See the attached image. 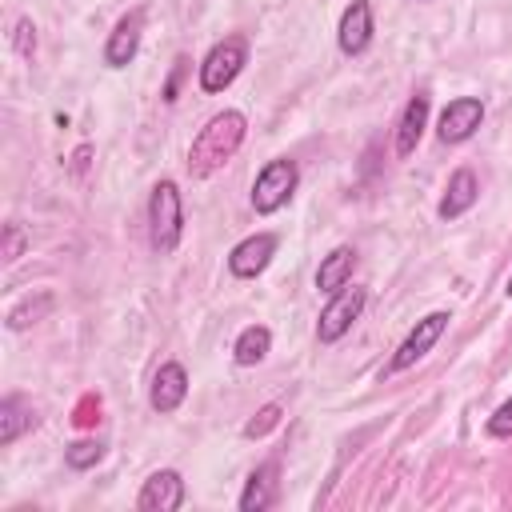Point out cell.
<instances>
[{
  "label": "cell",
  "mask_w": 512,
  "mask_h": 512,
  "mask_svg": "<svg viewBox=\"0 0 512 512\" xmlns=\"http://www.w3.org/2000/svg\"><path fill=\"white\" fill-rule=\"evenodd\" d=\"M16 52L20 56H32L36 52V24L24 16V20H16Z\"/></svg>",
  "instance_id": "obj_24"
},
{
  "label": "cell",
  "mask_w": 512,
  "mask_h": 512,
  "mask_svg": "<svg viewBox=\"0 0 512 512\" xmlns=\"http://www.w3.org/2000/svg\"><path fill=\"white\" fill-rule=\"evenodd\" d=\"M276 256V236L272 232H256V236H244L232 252H228V272L240 276V280H252L260 276Z\"/></svg>",
  "instance_id": "obj_10"
},
{
  "label": "cell",
  "mask_w": 512,
  "mask_h": 512,
  "mask_svg": "<svg viewBox=\"0 0 512 512\" xmlns=\"http://www.w3.org/2000/svg\"><path fill=\"white\" fill-rule=\"evenodd\" d=\"M336 44H340L344 56H360V52L372 44V4H368V0H352V4L340 12Z\"/></svg>",
  "instance_id": "obj_11"
},
{
  "label": "cell",
  "mask_w": 512,
  "mask_h": 512,
  "mask_svg": "<svg viewBox=\"0 0 512 512\" xmlns=\"http://www.w3.org/2000/svg\"><path fill=\"white\" fill-rule=\"evenodd\" d=\"M24 244H28L24 228L20 224H4V264H16L24 256Z\"/></svg>",
  "instance_id": "obj_22"
},
{
  "label": "cell",
  "mask_w": 512,
  "mask_h": 512,
  "mask_svg": "<svg viewBox=\"0 0 512 512\" xmlns=\"http://www.w3.org/2000/svg\"><path fill=\"white\" fill-rule=\"evenodd\" d=\"M100 460H104V444H100V440H76V444L64 448V464L76 468V472H88V468H96Z\"/></svg>",
  "instance_id": "obj_19"
},
{
  "label": "cell",
  "mask_w": 512,
  "mask_h": 512,
  "mask_svg": "<svg viewBox=\"0 0 512 512\" xmlns=\"http://www.w3.org/2000/svg\"><path fill=\"white\" fill-rule=\"evenodd\" d=\"M352 268H356V248L352 244H336L316 268V292H328V296L340 292L352 280Z\"/></svg>",
  "instance_id": "obj_15"
},
{
  "label": "cell",
  "mask_w": 512,
  "mask_h": 512,
  "mask_svg": "<svg viewBox=\"0 0 512 512\" xmlns=\"http://www.w3.org/2000/svg\"><path fill=\"white\" fill-rule=\"evenodd\" d=\"M272 476H276L272 464H260L248 476V484L240 492V512H264V508H272V500H276V480Z\"/></svg>",
  "instance_id": "obj_17"
},
{
  "label": "cell",
  "mask_w": 512,
  "mask_h": 512,
  "mask_svg": "<svg viewBox=\"0 0 512 512\" xmlns=\"http://www.w3.org/2000/svg\"><path fill=\"white\" fill-rule=\"evenodd\" d=\"M476 200H480V180H476V172H472V168H456V172L448 176V188H444L436 212H440V220H456V216H464Z\"/></svg>",
  "instance_id": "obj_14"
},
{
  "label": "cell",
  "mask_w": 512,
  "mask_h": 512,
  "mask_svg": "<svg viewBox=\"0 0 512 512\" xmlns=\"http://www.w3.org/2000/svg\"><path fill=\"white\" fill-rule=\"evenodd\" d=\"M244 136H248V116L240 108H224V112L208 116L204 128L196 132L192 148H188V160H184L188 176L192 180H208L212 172H220L240 152Z\"/></svg>",
  "instance_id": "obj_1"
},
{
  "label": "cell",
  "mask_w": 512,
  "mask_h": 512,
  "mask_svg": "<svg viewBox=\"0 0 512 512\" xmlns=\"http://www.w3.org/2000/svg\"><path fill=\"white\" fill-rule=\"evenodd\" d=\"M28 428H36V412L24 404V396H4L0 400V444H16Z\"/></svg>",
  "instance_id": "obj_16"
},
{
  "label": "cell",
  "mask_w": 512,
  "mask_h": 512,
  "mask_svg": "<svg viewBox=\"0 0 512 512\" xmlns=\"http://www.w3.org/2000/svg\"><path fill=\"white\" fill-rule=\"evenodd\" d=\"M428 108H432L428 92H416V96L404 104L400 124H396V156H400V160L416 152V144H420V136H424V128H428Z\"/></svg>",
  "instance_id": "obj_13"
},
{
  "label": "cell",
  "mask_w": 512,
  "mask_h": 512,
  "mask_svg": "<svg viewBox=\"0 0 512 512\" xmlns=\"http://www.w3.org/2000/svg\"><path fill=\"white\" fill-rule=\"evenodd\" d=\"M280 416H284V408H280V404H264V408H260V412H256V416L244 424V436H248V440L268 436V432L280 424Z\"/></svg>",
  "instance_id": "obj_21"
},
{
  "label": "cell",
  "mask_w": 512,
  "mask_h": 512,
  "mask_svg": "<svg viewBox=\"0 0 512 512\" xmlns=\"http://www.w3.org/2000/svg\"><path fill=\"white\" fill-rule=\"evenodd\" d=\"M48 308H52V296H36V300H32V296H24V300L8 312V328H12V332H20V328L36 324V316H44Z\"/></svg>",
  "instance_id": "obj_20"
},
{
  "label": "cell",
  "mask_w": 512,
  "mask_h": 512,
  "mask_svg": "<svg viewBox=\"0 0 512 512\" xmlns=\"http://www.w3.org/2000/svg\"><path fill=\"white\" fill-rule=\"evenodd\" d=\"M504 292H508V296H512V276H508V284H504Z\"/></svg>",
  "instance_id": "obj_26"
},
{
  "label": "cell",
  "mask_w": 512,
  "mask_h": 512,
  "mask_svg": "<svg viewBox=\"0 0 512 512\" xmlns=\"http://www.w3.org/2000/svg\"><path fill=\"white\" fill-rule=\"evenodd\" d=\"M184 236V200H180V188L176 180H156L152 184V196H148V240L160 256L176 252Z\"/></svg>",
  "instance_id": "obj_2"
},
{
  "label": "cell",
  "mask_w": 512,
  "mask_h": 512,
  "mask_svg": "<svg viewBox=\"0 0 512 512\" xmlns=\"http://www.w3.org/2000/svg\"><path fill=\"white\" fill-rule=\"evenodd\" d=\"M244 64H248V40L240 32L216 40L208 48V56L200 60V88L204 92H224L244 72Z\"/></svg>",
  "instance_id": "obj_4"
},
{
  "label": "cell",
  "mask_w": 512,
  "mask_h": 512,
  "mask_svg": "<svg viewBox=\"0 0 512 512\" xmlns=\"http://www.w3.org/2000/svg\"><path fill=\"white\" fill-rule=\"evenodd\" d=\"M480 120H484L480 96H456V100H448V108L440 112L436 136H440L444 144H464V140L480 128Z\"/></svg>",
  "instance_id": "obj_9"
},
{
  "label": "cell",
  "mask_w": 512,
  "mask_h": 512,
  "mask_svg": "<svg viewBox=\"0 0 512 512\" xmlns=\"http://www.w3.org/2000/svg\"><path fill=\"white\" fill-rule=\"evenodd\" d=\"M448 312L440 308V312H428V316H420L416 320V328L400 340V348H396V356H392V364H388V372H404V368H412L416 360H424L428 352H432V344L444 336V328H448Z\"/></svg>",
  "instance_id": "obj_6"
},
{
  "label": "cell",
  "mask_w": 512,
  "mask_h": 512,
  "mask_svg": "<svg viewBox=\"0 0 512 512\" xmlns=\"http://www.w3.org/2000/svg\"><path fill=\"white\" fill-rule=\"evenodd\" d=\"M184 396H188V372H184V364H176V360L160 364L156 376H152V388H148L152 412L168 416V412H176L184 404Z\"/></svg>",
  "instance_id": "obj_12"
},
{
  "label": "cell",
  "mask_w": 512,
  "mask_h": 512,
  "mask_svg": "<svg viewBox=\"0 0 512 512\" xmlns=\"http://www.w3.org/2000/svg\"><path fill=\"white\" fill-rule=\"evenodd\" d=\"M296 184H300L296 160H288V156L268 160V164L256 172V180H252V208H256L260 216H272L276 208H284V204L292 200Z\"/></svg>",
  "instance_id": "obj_3"
},
{
  "label": "cell",
  "mask_w": 512,
  "mask_h": 512,
  "mask_svg": "<svg viewBox=\"0 0 512 512\" xmlns=\"http://www.w3.org/2000/svg\"><path fill=\"white\" fill-rule=\"evenodd\" d=\"M184 64H188L184 56H180V60L172 64V76H168V84H164V100H168V104L176 100V84H180V76H184Z\"/></svg>",
  "instance_id": "obj_25"
},
{
  "label": "cell",
  "mask_w": 512,
  "mask_h": 512,
  "mask_svg": "<svg viewBox=\"0 0 512 512\" xmlns=\"http://www.w3.org/2000/svg\"><path fill=\"white\" fill-rule=\"evenodd\" d=\"M268 352H272V332H268L264 324H248V328L236 336V344H232V360H236L240 368L260 364Z\"/></svg>",
  "instance_id": "obj_18"
},
{
  "label": "cell",
  "mask_w": 512,
  "mask_h": 512,
  "mask_svg": "<svg viewBox=\"0 0 512 512\" xmlns=\"http://www.w3.org/2000/svg\"><path fill=\"white\" fill-rule=\"evenodd\" d=\"M184 496H188L184 476L176 468H160L144 480V488L136 496V508L140 512H176V508H184Z\"/></svg>",
  "instance_id": "obj_8"
},
{
  "label": "cell",
  "mask_w": 512,
  "mask_h": 512,
  "mask_svg": "<svg viewBox=\"0 0 512 512\" xmlns=\"http://www.w3.org/2000/svg\"><path fill=\"white\" fill-rule=\"evenodd\" d=\"M488 436H496V440H508L512 436V396L488 416Z\"/></svg>",
  "instance_id": "obj_23"
},
{
  "label": "cell",
  "mask_w": 512,
  "mask_h": 512,
  "mask_svg": "<svg viewBox=\"0 0 512 512\" xmlns=\"http://www.w3.org/2000/svg\"><path fill=\"white\" fill-rule=\"evenodd\" d=\"M364 304H368V292L360 284H344L340 292H332V300L324 304V312L316 320V340L320 344H336L352 328V320H360Z\"/></svg>",
  "instance_id": "obj_5"
},
{
  "label": "cell",
  "mask_w": 512,
  "mask_h": 512,
  "mask_svg": "<svg viewBox=\"0 0 512 512\" xmlns=\"http://www.w3.org/2000/svg\"><path fill=\"white\" fill-rule=\"evenodd\" d=\"M144 8H132V12H124L120 20H116V28L108 32V40H104V64L108 68H128L132 60H136V52H140V36H144Z\"/></svg>",
  "instance_id": "obj_7"
}]
</instances>
